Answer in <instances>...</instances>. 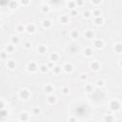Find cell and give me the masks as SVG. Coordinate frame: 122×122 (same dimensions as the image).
<instances>
[{
    "mask_svg": "<svg viewBox=\"0 0 122 122\" xmlns=\"http://www.w3.org/2000/svg\"><path fill=\"white\" fill-rule=\"evenodd\" d=\"M109 107H110V110L112 111V112H117L120 110L121 108V105L120 103L117 101V100H112L109 104Z\"/></svg>",
    "mask_w": 122,
    "mask_h": 122,
    "instance_id": "cell-1",
    "label": "cell"
},
{
    "mask_svg": "<svg viewBox=\"0 0 122 122\" xmlns=\"http://www.w3.org/2000/svg\"><path fill=\"white\" fill-rule=\"evenodd\" d=\"M19 97L22 100H28L30 97V92L27 89H23L19 92Z\"/></svg>",
    "mask_w": 122,
    "mask_h": 122,
    "instance_id": "cell-2",
    "label": "cell"
},
{
    "mask_svg": "<svg viewBox=\"0 0 122 122\" xmlns=\"http://www.w3.org/2000/svg\"><path fill=\"white\" fill-rule=\"evenodd\" d=\"M37 69H38V67H37L36 63H34V62H30L27 65V71L30 72H35L37 71Z\"/></svg>",
    "mask_w": 122,
    "mask_h": 122,
    "instance_id": "cell-3",
    "label": "cell"
},
{
    "mask_svg": "<svg viewBox=\"0 0 122 122\" xmlns=\"http://www.w3.org/2000/svg\"><path fill=\"white\" fill-rule=\"evenodd\" d=\"M63 70H64L65 72H67V73H71L72 71H73V66H72L71 63H66V64L63 66Z\"/></svg>",
    "mask_w": 122,
    "mask_h": 122,
    "instance_id": "cell-4",
    "label": "cell"
},
{
    "mask_svg": "<svg viewBox=\"0 0 122 122\" xmlns=\"http://www.w3.org/2000/svg\"><path fill=\"white\" fill-rule=\"evenodd\" d=\"M93 46L95 49H102L104 47V42L101 39H96L93 42Z\"/></svg>",
    "mask_w": 122,
    "mask_h": 122,
    "instance_id": "cell-5",
    "label": "cell"
},
{
    "mask_svg": "<svg viewBox=\"0 0 122 122\" xmlns=\"http://www.w3.org/2000/svg\"><path fill=\"white\" fill-rule=\"evenodd\" d=\"M35 30H36V29H35V26L33 24H29L26 26V31L28 33H34Z\"/></svg>",
    "mask_w": 122,
    "mask_h": 122,
    "instance_id": "cell-6",
    "label": "cell"
},
{
    "mask_svg": "<svg viewBox=\"0 0 122 122\" xmlns=\"http://www.w3.org/2000/svg\"><path fill=\"white\" fill-rule=\"evenodd\" d=\"M91 69H92L93 71H99V70H100V64H99V62H97V61L92 62V64H91Z\"/></svg>",
    "mask_w": 122,
    "mask_h": 122,
    "instance_id": "cell-7",
    "label": "cell"
},
{
    "mask_svg": "<svg viewBox=\"0 0 122 122\" xmlns=\"http://www.w3.org/2000/svg\"><path fill=\"white\" fill-rule=\"evenodd\" d=\"M44 91H45L46 93L51 94V93L54 91V88H53L52 85H51V84H47V85H45V87H44Z\"/></svg>",
    "mask_w": 122,
    "mask_h": 122,
    "instance_id": "cell-8",
    "label": "cell"
},
{
    "mask_svg": "<svg viewBox=\"0 0 122 122\" xmlns=\"http://www.w3.org/2000/svg\"><path fill=\"white\" fill-rule=\"evenodd\" d=\"M103 22H104V19H103L102 16L94 17V19H93V23H94V25H96V26H101V25L103 24Z\"/></svg>",
    "mask_w": 122,
    "mask_h": 122,
    "instance_id": "cell-9",
    "label": "cell"
},
{
    "mask_svg": "<svg viewBox=\"0 0 122 122\" xmlns=\"http://www.w3.org/2000/svg\"><path fill=\"white\" fill-rule=\"evenodd\" d=\"M51 25H52V23L49 19H45V20L42 21V26H43L44 29H50L51 27Z\"/></svg>",
    "mask_w": 122,
    "mask_h": 122,
    "instance_id": "cell-10",
    "label": "cell"
},
{
    "mask_svg": "<svg viewBox=\"0 0 122 122\" xmlns=\"http://www.w3.org/2000/svg\"><path fill=\"white\" fill-rule=\"evenodd\" d=\"M7 68L10 70H14L16 68V63L13 60H8L7 61Z\"/></svg>",
    "mask_w": 122,
    "mask_h": 122,
    "instance_id": "cell-11",
    "label": "cell"
},
{
    "mask_svg": "<svg viewBox=\"0 0 122 122\" xmlns=\"http://www.w3.org/2000/svg\"><path fill=\"white\" fill-rule=\"evenodd\" d=\"M113 50L116 53H122V43H116L113 46Z\"/></svg>",
    "mask_w": 122,
    "mask_h": 122,
    "instance_id": "cell-12",
    "label": "cell"
},
{
    "mask_svg": "<svg viewBox=\"0 0 122 122\" xmlns=\"http://www.w3.org/2000/svg\"><path fill=\"white\" fill-rule=\"evenodd\" d=\"M84 35H85V37H86L87 39H92V38L94 37V32H93L92 30H88L85 31Z\"/></svg>",
    "mask_w": 122,
    "mask_h": 122,
    "instance_id": "cell-13",
    "label": "cell"
},
{
    "mask_svg": "<svg viewBox=\"0 0 122 122\" xmlns=\"http://www.w3.org/2000/svg\"><path fill=\"white\" fill-rule=\"evenodd\" d=\"M14 50H15V49H14V45H13V44H9V45H7L6 48H5V51H6L8 53L13 52Z\"/></svg>",
    "mask_w": 122,
    "mask_h": 122,
    "instance_id": "cell-14",
    "label": "cell"
},
{
    "mask_svg": "<svg viewBox=\"0 0 122 122\" xmlns=\"http://www.w3.org/2000/svg\"><path fill=\"white\" fill-rule=\"evenodd\" d=\"M58 59H59V54H58V53H56V52L51 53V55H50V60H51V61L56 62V61H58Z\"/></svg>",
    "mask_w": 122,
    "mask_h": 122,
    "instance_id": "cell-15",
    "label": "cell"
},
{
    "mask_svg": "<svg viewBox=\"0 0 122 122\" xmlns=\"http://www.w3.org/2000/svg\"><path fill=\"white\" fill-rule=\"evenodd\" d=\"M92 53H93V51H92V48H86V49L84 50V55H85L86 57H91V56L92 55Z\"/></svg>",
    "mask_w": 122,
    "mask_h": 122,
    "instance_id": "cell-16",
    "label": "cell"
},
{
    "mask_svg": "<svg viewBox=\"0 0 122 122\" xmlns=\"http://www.w3.org/2000/svg\"><path fill=\"white\" fill-rule=\"evenodd\" d=\"M37 51H38V53H40V54H44V53H46V51H47V48H46V46H44V45H40V46H38V48H37Z\"/></svg>",
    "mask_w": 122,
    "mask_h": 122,
    "instance_id": "cell-17",
    "label": "cell"
},
{
    "mask_svg": "<svg viewBox=\"0 0 122 122\" xmlns=\"http://www.w3.org/2000/svg\"><path fill=\"white\" fill-rule=\"evenodd\" d=\"M71 38H72V39H77L78 37H79V31L78 30H71Z\"/></svg>",
    "mask_w": 122,
    "mask_h": 122,
    "instance_id": "cell-18",
    "label": "cell"
},
{
    "mask_svg": "<svg viewBox=\"0 0 122 122\" xmlns=\"http://www.w3.org/2000/svg\"><path fill=\"white\" fill-rule=\"evenodd\" d=\"M19 120L20 121H28L29 120V114L27 112H22L19 116Z\"/></svg>",
    "mask_w": 122,
    "mask_h": 122,
    "instance_id": "cell-19",
    "label": "cell"
},
{
    "mask_svg": "<svg viewBox=\"0 0 122 122\" xmlns=\"http://www.w3.org/2000/svg\"><path fill=\"white\" fill-rule=\"evenodd\" d=\"M17 6H18V4H17V2H16L15 0H10V1L9 2V7H10L11 10L16 9V8H17Z\"/></svg>",
    "mask_w": 122,
    "mask_h": 122,
    "instance_id": "cell-20",
    "label": "cell"
},
{
    "mask_svg": "<svg viewBox=\"0 0 122 122\" xmlns=\"http://www.w3.org/2000/svg\"><path fill=\"white\" fill-rule=\"evenodd\" d=\"M39 71L42 72V73H45V72H47L48 71V70H49V67L47 66V65H45V64H42V65H40L39 66Z\"/></svg>",
    "mask_w": 122,
    "mask_h": 122,
    "instance_id": "cell-21",
    "label": "cell"
},
{
    "mask_svg": "<svg viewBox=\"0 0 122 122\" xmlns=\"http://www.w3.org/2000/svg\"><path fill=\"white\" fill-rule=\"evenodd\" d=\"M59 20H60V22L62 23V24H67L68 22H69V16L68 15H61V17L59 18Z\"/></svg>",
    "mask_w": 122,
    "mask_h": 122,
    "instance_id": "cell-22",
    "label": "cell"
},
{
    "mask_svg": "<svg viewBox=\"0 0 122 122\" xmlns=\"http://www.w3.org/2000/svg\"><path fill=\"white\" fill-rule=\"evenodd\" d=\"M47 100H48V102H49L50 104H51V105H52V104H54V103L56 102V96H54V95H51H51H49V96H48V99H47Z\"/></svg>",
    "mask_w": 122,
    "mask_h": 122,
    "instance_id": "cell-23",
    "label": "cell"
},
{
    "mask_svg": "<svg viewBox=\"0 0 122 122\" xmlns=\"http://www.w3.org/2000/svg\"><path fill=\"white\" fill-rule=\"evenodd\" d=\"M52 71H53V73H54V74H60L62 69H61L60 66H54V67L52 68Z\"/></svg>",
    "mask_w": 122,
    "mask_h": 122,
    "instance_id": "cell-24",
    "label": "cell"
},
{
    "mask_svg": "<svg viewBox=\"0 0 122 122\" xmlns=\"http://www.w3.org/2000/svg\"><path fill=\"white\" fill-rule=\"evenodd\" d=\"M84 90H85V92H88V93H90V92H93V88H92V85H90V84H87V85L84 87Z\"/></svg>",
    "mask_w": 122,
    "mask_h": 122,
    "instance_id": "cell-25",
    "label": "cell"
},
{
    "mask_svg": "<svg viewBox=\"0 0 122 122\" xmlns=\"http://www.w3.org/2000/svg\"><path fill=\"white\" fill-rule=\"evenodd\" d=\"M104 121H107V122H111V121H113L114 120V117L112 115V114H106L104 116Z\"/></svg>",
    "mask_w": 122,
    "mask_h": 122,
    "instance_id": "cell-26",
    "label": "cell"
},
{
    "mask_svg": "<svg viewBox=\"0 0 122 122\" xmlns=\"http://www.w3.org/2000/svg\"><path fill=\"white\" fill-rule=\"evenodd\" d=\"M41 11L43 13H49L50 12V7L48 5H43L41 7Z\"/></svg>",
    "mask_w": 122,
    "mask_h": 122,
    "instance_id": "cell-27",
    "label": "cell"
},
{
    "mask_svg": "<svg viewBox=\"0 0 122 122\" xmlns=\"http://www.w3.org/2000/svg\"><path fill=\"white\" fill-rule=\"evenodd\" d=\"M41 113V109L39 107H34L32 109V114L33 115H39Z\"/></svg>",
    "mask_w": 122,
    "mask_h": 122,
    "instance_id": "cell-28",
    "label": "cell"
},
{
    "mask_svg": "<svg viewBox=\"0 0 122 122\" xmlns=\"http://www.w3.org/2000/svg\"><path fill=\"white\" fill-rule=\"evenodd\" d=\"M67 7H68L69 9H71V10H73V9L76 7V3H75L74 1H69L68 4H67Z\"/></svg>",
    "mask_w": 122,
    "mask_h": 122,
    "instance_id": "cell-29",
    "label": "cell"
},
{
    "mask_svg": "<svg viewBox=\"0 0 122 122\" xmlns=\"http://www.w3.org/2000/svg\"><path fill=\"white\" fill-rule=\"evenodd\" d=\"M26 30V27H24L23 25H17L16 26V31L17 32H23Z\"/></svg>",
    "mask_w": 122,
    "mask_h": 122,
    "instance_id": "cell-30",
    "label": "cell"
},
{
    "mask_svg": "<svg viewBox=\"0 0 122 122\" xmlns=\"http://www.w3.org/2000/svg\"><path fill=\"white\" fill-rule=\"evenodd\" d=\"M91 16H92V13H91L90 10H84L83 11V17L84 18L89 19V18H91Z\"/></svg>",
    "mask_w": 122,
    "mask_h": 122,
    "instance_id": "cell-31",
    "label": "cell"
},
{
    "mask_svg": "<svg viewBox=\"0 0 122 122\" xmlns=\"http://www.w3.org/2000/svg\"><path fill=\"white\" fill-rule=\"evenodd\" d=\"M10 40H11V44H13V45H17L19 43V37L18 36H12Z\"/></svg>",
    "mask_w": 122,
    "mask_h": 122,
    "instance_id": "cell-32",
    "label": "cell"
},
{
    "mask_svg": "<svg viewBox=\"0 0 122 122\" xmlns=\"http://www.w3.org/2000/svg\"><path fill=\"white\" fill-rule=\"evenodd\" d=\"M0 56H1L2 60H6V59H8V52L6 51H2L0 53Z\"/></svg>",
    "mask_w": 122,
    "mask_h": 122,
    "instance_id": "cell-33",
    "label": "cell"
},
{
    "mask_svg": "<svg viewBox=\"0 0 122 122\" xmlns=\"http://www.w3.org/2000/svg\"><path fill=\"white\" fill-rule=\"evenodd\" d=\"M94 17H98V16H101V10H99L98 9H96V10H94L93 11H92V13Z\"/></svg>",
    "mask_w": 122,
    "mask_h": 122,
    "instance_id": "cell-34",
    "label": "cell"
},
{
    "mask_svg": "<svg viewBox=\"0 0 122 122\" xmlns=\"http://www.w3.org/2000/svg\"><path fill=\"white\" fill-rule=\"evenodd\" d=\"M61 92H62V93H63V94L67 95V94H69V92H70V89H69V87L65 86V87H63V88H62Z\"/></svg>",
    "mask_w": 122,
    "mask_h": 122,
    "instance_id": "cell-35",
    "label": "cell"
},
{
    "mask_svg": "<svg viewBox=\"0 0 122 122\" xmlns=\"http://www.w3.org/2000/svg\"><path fill=\"white\" fill-rule=\"evenodd\" d=\"M24 47H25V49L29 50V49H30V48H31V43H30V42H29V41H27V42H25V43H24Z\"/></svg>",
    "mask_w": 122,
    "mask_h": 122,
    "instance_id": "cell-36",
    "label": "cell"
},
{
    "mask_svg": "<svg viewBox=\"0 0 122 122\" xmlns=\"http://www.w3.org/2000/svg\"><path fill=\"white\" fill-rule=\"evenodd\" d=\"M95 84H96V86H97V87H103L105 83H104V81H103V80H101V79H100V80H97Z\"/></svg>",
    "mask_w": 122,
    "mask_h": 122,
    "instance_id": "cell-37",
    "label": "cell"
},
{
    "mask_svg": "<svg viewBox=\"0 0 122 122\" xmlns=\"http://www.w3.org/2000/svg\"><path fill=\"white\" fill-rule=\"evenodd\" d=\"M30 0H20V3L22 6H28L30 4Z\"/></svg>",
    "mask_w": 122,
    "mask_h": 122,
    "instance_id": "cell-38",
    "label": "cell"
},
{
    "mask_svg": "<svg viewBox=\"0 0 122 122\" xmlns=\"http://www.w3.org/2000/svg\"><path fill=\"white\" fill-rule=\"evenodd\" d=\"M76 6H78V7H82V6H84V0H76Z\"/></svg>",
    "mask_w": 122,
    "mask_h": 122,
    "instance_id": "cell-39",
    "label": "cell"
},
{
    "mask_svg": "<svg viewBox=\"0 0 122 122\" xmlns=\"http://www.w3.org/2000/svg\"><path fill=\"white\" fill-rule=\"evenodd\" d=\"M7 113H8V112H7V111H6L5 109H2V110H1V114H2V118H5V117H6L7 115H8Z\"/></svg>",
    "mask_w": 122,
    "mask_h": 122,
    "instance_id": "cell-40",
    "label": "cell"
},
{
    "mask_svg": "<svg viewBox=\"0 0 122 122\" xmlns=\"http://www.w3.org/2000/svg\"><path fill=\"white\" fill-rule=\"evenodd\" d=\"M77 14H78V11L75 9H73V10H71V16H77Z\"/></svg>",
    "mask_w": 122,
    "mask_h": 122,
    "instance_id": "cell-41",
    "label": "cell"
},
{
    "mask_svg": "<svg viewBox=\"0 0 122 122\" xmlns=\"http://www.w3.org/2000/svg\"><path fill=\"white\" fill-rule=\"evenodd\" d=\"M87 78H88V75H87L86 73H82V74L80 75V79H81L82 81H85V80H87Z\"/></svg>",
    "mask_w": 122,
    "mask_h": 122,
    "instance_id": "cell-42",
    "label": "cell"
},
{
    "mask_svg": "<svg viewBox=\"0 0 122 122\" xmlns=\"http://www.w3.org/2000/svg\"><path fill=\"white\" fill-rule=\"evenodd\" d=\"M101 1H102V0H92V3L93 5H95V6H97V5H99V4L101 3Z\"/></svg>",
    "mask_w": 122,
    "mask_h": 122,
    "instance_id": "cell-43",
    "label": "cell"
},
{
    "mask_svg": "<svg viewBox=\"0 0 122 122\" xmlns=\"http://www.w3.org/2000/svg\"><path fill=\"white\" fill-rule=\"evenodd\" d=\"M47 66H48L49 68H51V69H52V68L54 67V66H53V62H52V61H51V60H50L49 62H48V64H47Z\"/></svg>",
    "mask_w": 122,
    "mask_h": 122,
    "instance_id": "cell-44",
    "label": "cell"
},
{
    "mask_svg": "<svg viewBox=\"0 0 122 122\" xmlns=\"http://www.w3.org/2000/svg\"><path fill=\"white\" fill-rule=\"evenodd\" d=\"M0 108H1V110H2V109H5V103H4V100H3V99L1 100V105H0Z\"/></svg>",
    "mask_w": 122,
    "mask_h": 122,
    "instance_id": "cell-45",
    "label": "cell"
},
{
    "mask_svg": "<svg viewBox=\"0 0 122 122\" xmlns=\"http://www.w3.org/2000/svg\"><path fill=\"white\" fill-rule=\"evenodd\" d=\"M69 121H76V118H73V117H71V118H69Z\"/></svg>",
    "mask_w": 122,
    "mask_h": 122,
    "instance_id": "cell-46",
    "label": "cell"
},
{
    "mask_svg": "<svg viewBox=\"0 0 122 122\" xmlns=\"http://www.w3.org/2000/svg\"><path fill=\"white\" fill-rule=\"evenodd\" d=\"M118 64H119V66H120V67H122V59H120V60H119V63H118Z\"/></svg>",
    "mask_w": 122,
    "mask_h": 122,
    "instance_id": "cell-47",
    "label": "cell"
}]
</instances>
